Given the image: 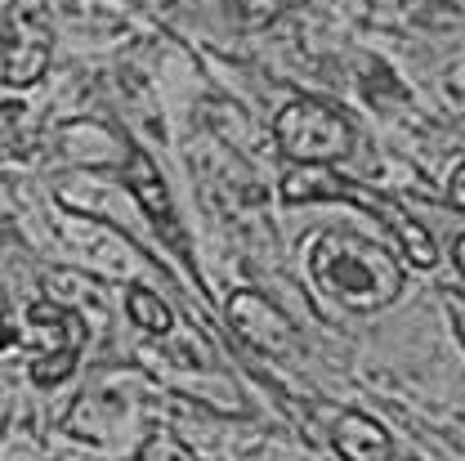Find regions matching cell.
<instances>
[{"instance_id": "13", "label": "cell", "mask_w": 465, "mask_h": 461, "mask_svg": "<svg viewBox=\"0 0 465 461\" xmlns=\"http://www.w3.org/2000/svg\"><path fill=\"white\" fill-rule=\"evenodd\" d=\"M452 256H457V269L465 274V237H457V251H452Z\"/></svg>"}, {"instance_id": "10", "label": "cell", "mask_w": 465, "mask_h": 461, "mask_svg": "<svg viewBox=\"0 0 465 461\" xmlns=\"http://www.w3.org/2000/svg\"><path fill=\"white\" fill-rule=\"evenodd\" d=\"M295 5H304V0H242V9H246L251 18H273V14L295 9Z\"/></svg>"}, {"instance_id": "4", "label": "cell", "mask_w": 465, "mask_h": 461, "mask_svg": "<svg viewBox=\"0 0 465 461\" xmlns=\"http://www.w3.org/2000/svg\"><path fill=\"white\" fill-rule=\"evenodd\" d=\"M50 50H54L50 9L41 0H9V9H5V81L36 85L50 67Z\"/></svg>"}, {"instance_id": "6", "label": "cell", "mask_w": 465, "mask_h": 461, "mask_svg": "<svg viewBox=\"0 0 465 461\" xmlns=\"http://www.w3.org/2000/svg\"><path fill=\"white\" fill-rule=\"evenodd\" d=\"M229 323L246 346L264 349V354H291L295 349V323L278 305H269L260 291H232Z\"/></svg>"}, {"instance_id": "9", "label": "cell", "mask_w": 465, "mask_h": 461, "mask_svg": "<svg viewBox=\"0 0 465 461\" xmlns=\"http://www.w3.org/2000/svg\"><path fill=\"white\" fill-rule=\"evenodd\" d=\"M125 309H130V318H134L143 332H153V336H166V332L174 327L171 305H166L157 291H148V287H130L125 291Z\"/></svg>"}, {"instance_id": "7", "label": "cell", "mask_w": 465, "mask_h": 461, "mask_svg": "<svg viewBox=\"0 0 465 461\" xmlns=\"http://www.w3.org/2000/svg\"><path fill=\"white\" fill-rule=\"evenodd\" d=\"M125 184H130V193L139 197V206L153 215V225L183 251V229H179V220H174V202H171V193H166V184H162V175H157V166H153V157H148L143 148H130Z\"/></svg>"}, {"instance_id": "12", "label": "cell", "mask_w": 465, "mask_h": 461, "mask_svg": "<svg viewBox=\"0 0 465 461\" xmlns=\"http://www.w3.org/2000/svg\"><path fill=\"white\" fill-rule=\"evenodd\" d=\"M5 346H18V327H9V323H0V349Z\"/></svg>"}, {"instance_id": "5", "label": "cell", "mask_w": 465, "mask_h": 461, "mask_svg": "<svg viewBox=\"0 0 465 461\" xmlns=\"http://www.w3.org/2000/svg\"><path fill=\"white\" fill-rule=\"evenodd\" d=\"M27 323L50 341V346L41 349V358L32 363V381L36 386H58V381H67L72 376V367H76V358H81V346H85V323H81V314H72V309H63L54 300H36L32 309H27Z\"/></svg>"}, {"instance_id": "2", "label": "cell", "mask_w": 465, "mask_h": 461, "mask_svg": "<svg viewBox=\"0 0 465 461\" xmlns=\"http://www.w3.org/2000/svg\"><path fill=\"white\" fill-rule=\"evenodd\" d=\"M273 139L278 148L287 153L291 162H304V166H331L341 162L353 144V130L349 121L331 104L322 99H295L282 113L273 116Z\"/></svg>"}, {"instance_id": "1", "label": "cell", "mask_w": 465, "mask_h": 461, "mask_svg": "<svg viewBox=\"0 0 465 461\" xmlns=\"http://www.w3.org/2000/svg\"><path fill=\"white\" fill-rule=\"evenodd\" d=\"M309 274L331 300H341L345 309H358V314L385 309L403 291V265L381 242H362V237H349V233L313 237Z\"/></svg>"}, {"instance_id": "3", "label": "cell", "mask_w": 465, "mask_h": 461, "mask_svg": "<svg viewBox=\"0 0 465 461\" xmlns=\"http://www.w3.org/2000/svg\"><path fill=\"white\" fill-rule=\"evenodd\" d=\"M282 197H287V202H322V197H345V202H358V206L376 211V215H381V220L394 229L399 246H403V256L416 265V269H434V265H439V251H434L430 233L420 229L416 220H407L394 202L371 197V193H362L358 184H345V179H336V175L295 171V175H287V179H282Z\"/></svg>"}, {"instance_id": "11", "label": "cell", "mask_w": 465, "mask_h": 461, "mask_svg": "<svg viewBox=\"0 0 465 461\" xmlns=\"http://www.w3.org/2000/svg\"><path fill=\"white\" fill-rule=\"evenodd\" d=\"M448 197H452V206H461L465 211V162L457 166V175L448 179Z\"/></svg>"}, {"instance_id": "8", "label": "cell", "mask_w": 465, "mask_h": 461, "mask_svg": "<svg viewBox=\"0 0 465 461\" xmlns=\"http://www.w3.org/2000/svg\"><path fill=\"white\" fill-rule=\"evenodd\" d=\"M331 444L345 461H394L390 430L376 416H362V412H341V421L331 430Z\"/></svg>"}, {"instance_id": "14", "label": "cell", "mask_w": 465, "mask_h": 461, "mask_svg": "<svg viewBox=\"0 0 465 461\" xmlns=\"http://www.w3.org/2000/svg\"><path fill=\"white\" fill-rule=\"evenodd\" d=\"M403 461H416V457H403Z\"/></svg>"}]
</instances>
